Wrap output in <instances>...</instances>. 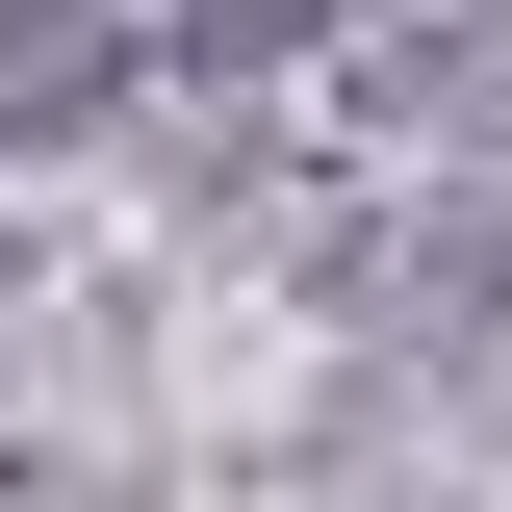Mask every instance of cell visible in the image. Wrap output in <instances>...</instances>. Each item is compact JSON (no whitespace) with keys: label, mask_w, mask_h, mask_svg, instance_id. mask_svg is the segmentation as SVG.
Returning <instances> with one entry per match:
<instances>
[]
</instances>
